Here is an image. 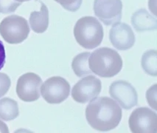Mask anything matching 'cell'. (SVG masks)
Segmentation results:
<instances>
[{
	"label": "cell",
	"instance_id": "obj_1",
	"mask_svg": "<svg viewBox=\"0 0 157 133\" xmlns=\"http://www.w3.org/2000/svg\"><path fill=\"white\" fill-rule=\"evenodd\" d=\"M122 116L120 106L109 97L94 98L86 109V118L89 124L100 132H107L116 128Z\"/></svg>",
	"mask_w": 157,
	"mask_h": 133
},
{
	"label": "cell",
	"instance_id": "obj_2",
	"mask_svg": "<svg viewBox=\"0 0 157 133\" xmlns=\"http://www.w3.org/2000/svg\"><path fill=\"white\" fill-rule=\"evenodd\" d=\"M89 58V67L92 72L103 78H111L123 68V60L116 50L101 47L94 50Z\"/></svg>",
	"mask_w": 157,
	"mask_h": 133
},
{
	"label": "cell",
	"instance_id": "obj_3",
	"mask_svg": "<svg viewBox=\"0 0 157 133\" xmlns=\"http://www.w3.org/2000/svg\"><path fill=\"white\" fill-rule=\"evenodd\" d=\"M75 38L77 42L86 49H94L101 44L103 39V28L96 18L83 16L75 25Z\"/></svg>",
	"mask_w": 157,
	"mask_h": 133
},
{
	"label": "cell",
	"instance_id": "obj_4",
	"mask_svg": "<svg viewBox=\"0 0 157 133\" xmlns=\"http://www.w3.org/2000/svg\"><path fill=\"white\" fill-rule=\"evenodd\" d=\"M30 31L27 21L20 16H9L0 23V35L11 45L23 42L28 37Z\"/></svg>",
	"mask_w": 157,
	"mask_h": 133
},
{
	"label": "cell",
	"instance_id": "obj_5",
	"mask_svg": "<svg viewBox=\"0 0 157 133\" xmlns=\"http://www.w3.org/2000/svg\"><path fill=\"white\" fill-rule=\"evenodd\" d=\"M44 99L51 104H58L69 97L70 85L67 80L60 76H53L47 80L41 87Z\"/></svg>",
	"mask_w": 157,
	"mask_h": 133
},
{
	"label": "cell",
	"instance_id": "obj_6",
	"mask_svg": "<svg viewBox=\"0 0 157 133\" xmlns=\"http://www.w3.org/2000/svg\"><path fill=\"white\" fill-rule=\"evenodd\" d=\"M131 132H157V115L147 107H140L132 112L128 120Z\"/></svg>",
	"mask_w": 157,
	"mask_h": 133
},
{
	"label": "cell",
	"instance_id": "obj_7",
	"mask_svg": "<svg viewBox=\"0 0 157 133\" xmlns=\"http://www.w3.org/2000/svg\"><path fill=\"white\" fill-rule=\"evenodd\" d=\"M42 80L37 74L27 72L20 76L16 84V93L21 101H36L40 97Z\"/></svg>",
	"mask_w": 157,
	"mask_h": 133
},
{
	"label": "cell",
	"instance_id": "obj_8",
	"mask_svg": "<svg viewBox=\"0 0 157 133\" xmlns=\"http://www.w3.org/2000/svg\"><path fill=\"white\" fill-rule=\"evenodd\" d=\"M101 81L94 76L84 77L78 81L72 90V98L76 102L85 104L95 98L101 92Z\"/></svg>",
	"mask_w": 157,
	"mask_h": 133
},
{
	"label": "cell",
	"instance_id": "obj_9",
	"mask_svg": "<svg viewBox=\"0 0 157 133\" xmlns=\"http://www.w3.org/2000/svg\"><path fill=\"white\" fill-rule=\"evenodd\" d=\"M123 3L121 0H94V12L105 25L119 22L122 18Z\"/></svg>",
	"mask_w": 157,
	"mask_h": 133
},
{
	"label": "cell",
	"instance_id": "obj_10",
	"mask_svg": "<svg viewBox=\"0 0 157 133\" xmlns=\"http://www.w3.org/2000/svg\"><path fill=\"white\" fill-rule=\"evenodd\" d=\"M109 93L125 110H131L137 104L138 96L136 90L126 81H117L111 84Z\"/></svg>",
	"mask_w": 157,
	"mask_h": 133
},
{
	"label": "cell",
	"instance_id": "obj_11",
	"mask_svg": "<svg viewBox=\"0 0 157 133\" xmlns=\"http://www.w3.org/2000/svg\"><path fill=\"white\" fill-rule=\"evenodd\" d=\"M109 39L112 45L120 50H127L134 45L135 36L132 29L124 22L113 25L109 33Z\"/></svg>",
	"mask_w": 157,
	"mask_h": 133
},
{
	"label": "cell",
	"instance_id": "obj_12",
	"mask_svg": "<svg viewBox=\"0 0 157 133\" xmlns=\"http://www.w3.org/2000/svg\"><path fill=\"white\" fill-rule=\"evenodd\" d=\"M131 24L137 32L156 30V18L150 14L145 9L136 10L131 16Z\"/></svg>",
	"mask_w": 157,
	"mask_h": 133
},
{
	"label": "cell",
	"instance_id": "obj_13",
	"mask_svg": "<svg viewBox=\"0 0 157 133\" xmlns=\"http://www.w3.org/2000/svg\"><path fill=\"white\" fill-rule=\"evenodd\" d=\"M41 6L40 11L31 12L30 25L32 30L36 33H42L49 26V10L46 5L40 2Z\"/></svg>",
	"mask_w": 157,
	"mask_h": 133
},
{
	"label": "cell",
	"instance_id": "obj_14",
	"mask_svg": "<svg viewBox=\"0 0 157 133\" xmlns=\"http://www.w3.org/2000/svg\"><path fill=\"white\" fill-rule=\"evenodd\" d=\"M19 110L18 103L10 98L0 100V119L10 121L19 116Z\"/></svg>",
	"mask_w": 157,
	"mask_h": 133
},
{
	"label": "cell",
	"instance_id": "obj_15",
	"mask_svg": "<svg viewBox=\"0 0 157 133\" xmlns=\"http://www.w3.org/2000/svg\"><path fill=\"white\" fill-rule=\"evenodd\" d=\"M90 54L89 52H83L77 55L73 59L72 67L75 74L78 77H83L92 72L89 69L88 64Z\"/></svg>",
	"mask_w": 157,
	"mask_h": 133
},
{
	"label": "cell",
	"instance_id": "obj_16",
	"mask_svg": "<svg viewBox=\"0 0 157 133\" xmlns=\"http://www.w3.org/2000/svg\"><path fill=\"white\" fill-rule=\"evenodd\" d=\"M157 51L150 50L143 54L142 58V67L146 73L150 76H157Z\"/></svg>",
	"mask_w": 157,
	"mask_h": 133
},
{
	"label": "cell",
	"instance_id": "obj_17",
	"mask_svg": "<svg viewBox=\"0 0 157 133\" xmlns=\"http://www.w3.org/2000/svg\"><path fill=\"white\" fill-rule=\"evenodd\" d=\"M21 3L15 0H0V13L4 14L14 12Z\"/></svg>",
	"mask_w": 157,
	"mask_h": 133
},
{
	"label": "cell",
	"instance_id": "obj_18",
	"mask_svg": "<svg viewBox=\"0 0 157 133\" xmlns=\"http://www.w3.org/2000/svg\"><path fill=\"white\" fill-rule=\"evenodd\" d=\"M63 8L71 12H75L81 8L83 0H54Z\"/></svg>",
	"mask_w": 157,
	"mask_h": 133
},
{
	"label": "cell",
	"instance_id": "obj_19",
	"mask_svg": "<svg viewBox=\"0 0 157 133\" xmlns=\"http://www.w3.org/2000/svg\"><path fill=\"white\" fill-rule=\"evenodd\" d=\"M11 85L10 78L7 74L0 72V98L8 92Z\"/></svg>",
	"mask_w": 157,
	"mask_h": 133
},
{
	"label": "cell",
	"instance_id": "obj_20",
	"mask_svg": "<svg viewBox=\"0 0 157 133\" xmlns=\"http://www.w3.org/2000/svg\"><path fill=\"white\" fill-rule=\"evenodd\" d=\"M156 88L157 85L154 84L151 88L148 89L146 93V98H147V102H148L149 105L156 110Z\"/></svg>",
	"mask_w": 157,
	"mask_h": 133
},
{
	"label": "cell",
	"instance_id": "obj_21",
	"mask_svg": "<svg viewBox=\"0 0 157 133\" xmlns=\"http://www.w3.org/2000/svg\"><path fill=\"white\" fill-rule=\"evenodd\" d=\"M5 59H6V54H5V46L3 45L2 41L0 40V70L4 67Z\"/></svg>",
	"mask_w": 157,
	"mask_h": 133
},
{
	"label": "cell",
	"instance_id": "obj_22",
	"mask_svg": "<svg viewBox=\"0 0 157 133\" xmlns=\"http://www.w3.org/2000/svg\"><path fill=\"white\" fill-rule=\"evenodd\" d=\"M0 132L2 133H8L9 129L8 126H7L4 122L0 121Z\"/></svg>",
	"mask_w": 157,
	"mask_h": 133
},
{
	"label": "cell",
	"instance_id": "obj_23",
	"mask_svg": "<svg viewBox=\"0 0 157 133\" xmlns=\"http://www.w3.org/2000/svg\"><path fill=\"white\" fill-rule=\"evenodd\" d=\"M15 1L21 3V2H28V1H30V0H15Z\"/></svg>",
	"mask_w": 157,
	"mask_h": 133
}]
</instances>
